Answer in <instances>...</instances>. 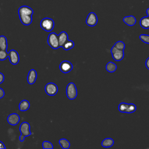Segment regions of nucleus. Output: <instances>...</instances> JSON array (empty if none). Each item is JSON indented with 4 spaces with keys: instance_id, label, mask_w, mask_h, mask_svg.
Wrapping results in <instances>:
<instances>
[{
    "instance_id": "9d476101",
    "label": "nucleus",
    "mask_w": 149,
    "mask_h": 149,
    "mask_svg": "<svg viewBox=\"0 0 149 149\" xmlns=\"http://www.w3.org/2000/svg\"><path fill=\"white\" fill-rule=\"evenodd\" d=\"M33 9L26 5L21 6L18 9L19 16H33Z\"/></svg>"
},
{
    "instance_id": "39448f33",
    "label": "nucleus",
    "mask_w": 149,
    "mask_h": 149,
    "mask_svg": "<svg viewBox=\"0 0 149 149\" xmlns=\"http://www.w3.org/2000/svg\"><path fill=\"white\" fill-rule=\"evenodd\" d=\"M19 130L21 134L25 137L30 136L31 134V132L30 131V125L27 122H23L21 123L19 126Z\"/></svg>"
},
{
    "instance_id": "423d86ee",
    "label": "nucleus",
    "mask_w": 149,
    "mask_h": 149,
    "mask_svg": "<svg viewBox=\"0 0 149 149\" xmlns=\"http://www.w3.org/2000/svg\"><path fill=\"white\" fill-rule=\"evenodd\" d=\"M111 53L112 56V58L116 61H121L124 57V52L123 50L118 49L114 46L111 49Z\"/></svg>"
},
{
    "instance_id": "a211bd4d",
    "label": "nucleus",
    "mask_w": 149,
    "mask_h": 149,
    "mask_svg": "<svg viewBox=\"0 0 149 149\" xmlns=\"http://www.w3.org/2000/svg\"><path fill=\"white\" fill-rule=\"evenodd\" d=\"M8 41L5 36H0V49L7 50Z\"/></svg>"
},
{
    "instance_id": "4be33fe9",
    "label": "nucleus",
    "mask_w": 149,
    "mask_h": 149,
    "mask_svg": "<svg viewBox=\"0 0 149 149\" xmlns=\"http://www.w3.org/2000/svg\"><path fill=\"white\" fill-rule=\"evenodd\" d=\"M74 46V43L73 41L72 40H68L64 44L62 45V48L64 50H66V51H68V50H69L72 48H73Z\"/></svg>"
},
{
    "instance_id": "f257e3e1",
    "label": "nucleus",
    "mask_w": 149,
    "mask_h": 149,
    "mask_svg": "<svg viewBox=\"0 0 149 149\" xmlns=\"http://www.w3.org/2000/svg\"><path fill=\"white\" fill-rule=\"evenodd\" d=\"M54 21L49 17H45L42 19L40 23V27L45 31H51L54 27Z\"/></svg>"
},
{
    "instance_id": "2eb2a0df",
    "label": "nucleus",
    "mask_w": 149,
    "mask_h": 149,
    "mask_svg": "<svg viewBox=\"0 0 149 149\" xmlns=\"http://www.w3.org/2000/svg\"><path fill=\"white\" fill-rule=\"evenodd\" d=\"M30 107V102L27 100H23L20 101L19 105V109L20 111H27Z\"/></svg>"
},
{
    "instance_id": "20e7f679",
    "label": "nucleus",
    "mask_w": 149,
    "mask_h": 149,
    "mask_svg": "<svg viewBox=\"0 0 149 149\" xmlns=\"http://www.w3.org/2000/svg\"><path fill=\"white\" fill-rule=\"evenodd\" d=\"M45 91L46 94L50 96H54L56 94L58 91V86L56 84L52 82L48 83L44 87Z\"/></svg>"
},
{
    "instance_id": "c756f323",
    "label": "nucleus",
    "mask_w": 149,
    "mask_h": 149,
    "mask_svg": "<svg viewBox=\"0 0 149 149\" xmlns=\"http://www.w3.org/2000/svg\"><path fill=\"white\" fill-rule=\"evenodd\" d=\"M5 95V92L4 90L0 87V99L2 98Z\"/></svg>"
},
{
    "instance_id": "6e6552de",
    "label": "nucleus",
    "mask_w": 149,
    "mask_h": 149,
    "mask_svg": "<svg viewBox=\"0 0 149 149\" xmlns=\"http://www.w3.org/2000/svg\"><path fill=\"white\" fill-rule=\"evenodd\" d=\"M59 69L63 73H68L73 69V65L68 61H63L59 64Z\"/></svg>"
},
{
    "instance_id": "412c9836",
    "label": "nucleus",
    "mask_w": 149,
    "mask_h": 149,
    "mask_svg": "<svg viewBox=\"0 0 149 149\" xmlns=\"http://www.w3.org/2000/svg\"><path fill=\"white\" fill-rule=\"evenodd\" d=\"M59 144L63 149H68L70 146V142L64 138H62L59 140Z\"/></svg>"
},
{
    "instance_id": "72a5a7b5",
    "label": "nucleus",
    "mask_w": 149,
    "mask_h": 149,
    "mask_svg": "<svg viewBox=\"0 0 149 149\" xmlns=\"http://www.w3.org/2000/svg\"><path fill=\"white\" fill-rule=\"evenodd\" d=\"M146 13H147V16L149 17V8H148V9L146 10Z\"/></svg>"
},
{
    "instance_id": "4468645a",
    "label": "nucleus",
    "mask_w": 149,
    "mask_h": 149,
    "mask_svg": "<svg viewBox=\"0 0 149 149\" xmlns=\"http://www.w3.org/2000/svg\"><path fill=\"white\" fill-rule=\"evenodd\" d=\"M123 21L126 24L129 26H133L136 23V19L133 16H127L123 17Z\"/></svg>"
},
{
    "instance_id": "7c9ffc66",
    "label": "nucleus",
    "mask_w": 149,
    "mask_h": 149,
    "mask_svg": "<svg viewBox=\"0 0 149 149\" xmlns=\"http://www.w3.org/2000/svg\"><path fill=\"white\" fill-rule=\"evenodd\" d=\"M145 65H146V68L149 70V57L146 59V63H145Z\"/></svg>"
},
{
    "instance_id": "1a4fd4ad",
    "label": "nucleus",
    "mask_w": 149,
    "mask_h": 149,
    "mask_svg": "<svg viewBox=\"0 0 149 149\" xmlns=\"http://www.w3.org/2000/svg\"><path fill=\"white\" fill-rule=\"evenodd\" d=\"M86 23L88 26H95L98 23V17L97 15L94 12L89 13L86 18Z\"/></svg>"
},
{
    "instance_id": "b1692460",
    "label": "nucleus",
    "mask_w": 149,
    "mask_h": 149,
    "mask_svg": "<svg viewBox=\"0 0 149 149\" xmlns=\"http://www.w3.org/2000/svg\"><path fill=\"white\" fill-rule=\"evenodd\" d=\"M115 48H116L118 49H119V50H124L125 48V43L122 41H117L115 45H113Z\"/></svg>"
},
{
    "instance_id": "f3484780",
    "label": "nucleus",
    "mask_w": 149,
    "mask_h": 149,
    "mask_svg": "<svg viewBox=\"0 0 149 149\" xmlns=\"http://www.w3.org/2000/svg\"><path fill=\"white\" fill-rule=\"evenodd\" d=\"M140 26L144 29H149V17L148 16H145L142 17L140 20Z\"/></svg>"
},
{
    "instance_id": "f03ea898",
    "label": "nucleus",
    "mask_w": 149,
    "mask_h": 149,
    "mask_svg": "<svg viewBox=\"0 0 149 149\" xmlns=\"http://www.w3.org/2000/svg\"><path fill=\"white\" fill-rule=\"evenodd\" d=\"M47 43L52 48L56 49L60 47L58 35L55 33H51L47 38Z\"/></svg>"
},
{
    "instance_id": "ddd939ff",
    "label": "nucleus",
    "mask_w": 149,
    "mask_h": 149,
    "mask_svg": "<svg viewBox=\"0 0 149 149\" xmlns=\"http://www.w3.org/2000/svg\"><path fill=\"white\" fill-rule=\"evenodd\" d=\"M58 41L60 47H62V45L64 44V43L68 40V35L66 32L63 31H61L58 35Z\"/></svg>"
},
{
    "instance_id": "0eeeda50",
    "label": "nucleus",
    "mask_w": 149,
    "mask_h": 149,
    "mask_svg": "<svg viewBox=\"0 0 149 149\" xmlns=\"http://www.w3.org/2000/svg\"><path fill=\"white\" fill-rule=\"evenodd\" d=\"M8 58L9 62L12 65H17L20 61V57L19 54L15 49H10L8 52Z\"/></svg>"
},
{
    "instance_id": "6ab92c4d",
    "label": "nucleus",
    "mask_w": 149,
    "mask_h": 149,
    "mask_svg": "<svg viewBox=\"0 0 149 149\" xmlns=\"http://www.w3.org/2000/svg\"><path fill=\"white\" fill-rule=\"evenodd\" d=\"M114 144V141L111 138H106L104 139L101 143V146L104 147H111Z\"/></svg>"
},
{
    "instance_id": "7ed1b4c3",
    "label": "nucleus",
    "mask_w": 149,
    "mask_h": 149,
    "mask_svg": "<svg viewBox=\"0 0 149 149\" xmlns=\"http://www.w3.org/2000/svg\"><path fill=\"white\" fill-rule=\"evenodd\" d=\"M66 94L67 97L69 100H74L77 95V90L74 83H69L66 88Z\"/></svg>"
},
{
    "instance_id": "9b49d317",
    "label": "nucleus",
    "mask_w": 149,
    "mask_h": 149,
    "mask_svg": "<svg viewBox=\"0 0 149 149\" xmlns=\"http://www.w3.org/2000/svg\"><path fill=\"white\" fill-rule=\"evenodd\" d=\"M20 118L19 115L16 113H12L8 115L7 118V122L9 124L15 126L20 121Z\"/></svg>"
},
{
    "instance_id": "dca6fc26",
    "label": "nucleus",
    "mask_w": 149,
    "mask_h": 149,
    "mask_svg": "<svg viewBox=\"0 0 149 149\" xmlns=\"http://www.w3.org/2000/svg\"><path fill=\"white\" fill-rule=\"evenodd\" d=\"M21 23L25 26H29L33 21L32 16H19Z\"/></svg>"
},
{
    "instance_id": "bb28decb",
    "label": "nucleus",
    "mask_w": 149,
    "mask_h": 149,
    "mask_svg": "<svg viewBox=\"0 0 149 149\" xmlns=\"http://www.w3.org/2000/svg\"><path fill=\"white\" fill-rule=\"evenodd\" d=\"M139 38L141 41L146 44H149V35L148 34H140L139 36Z\"/></svg>"
},
{
    "instance_id": "c85d7f7f",
    "label": "nucleus",
    "mask_w": 149,
    "mask_h": 149,
    "mask_svg": "<svg viewBox=\"0 0 149 149\" xmlns=\"http://www.w3.org/2000/svg\"><path fill=\"white\" fill-rule=\"evenodd\" d=\"M4 79H5V77H4V75L2 73L0 72V84L2 83L4 81Z\"/></svg>"
},
{
    "instance_id": "473e14b6",
    "label": "nucleus",
    "mask_w": 149,
    "mask_h": 149,
    "mask_svg": "<svg viewBox=\"0 0 149 149\" xmlns=\"http://www.w3.org/2000/svg\"><path fill=\"white\" fill-rule=\"evenodd\" d=\"M0 148H5V149L6 148V147L3 144V143L1 141H0Z\"/></svg>"
},
{
    "instance_id": "2f4dec72",
    "label": "nucleus",
    "mask_w": 149,
    "mask_h": 149,
    "mask_svg": "<svg viewBox=\"0 0 149 149\" xmlns=\"http://www.w3.org/2000/svg\"><path fill=\"white\" fill-rule=\"evenodd\" d=\"M25 136H24L23 135H22V134H20V136H19V140L20 141H23L24 140V139H25Z\"/></svg>"
},
{
    "instance_id": "f8f14e48",
    "label": "nucleus",
    "mask_w": 149,
    "mask_h": 149,
    "mask_svg": "<svg viewBox=\"0 0 149 149\" xmlns=\"http://www.w3.org/2000/svg\"><path fill=\"white\" fill-rule=\"evenodd\" d=\"M37 77V73L36 70L32 69L29 70L27 76V80L29 84H33L36 81Z\"/></svg>"
},
{
    "instance_id": "a878e982",
    "label": "nucleus",
    "mask_w": 149,
    "mask_h": 149,
    "mask_svg": "<svg viewBox=\"0 0 149 149\" xmlns=\"http://www.w3.org/2000/svg\"><path fill=\"white\" fill-rule=\"evenodd\" d=\"M8 57V52L6 50L0 49V61H5Z\"/></svg>"
},
{
    "instance_id": "5701e85b",
    "label": "nucleus",
    "mask_w": 149,
    "mask_h": 149,
    "mask_svg": "<svg viewBox=\"0 0 149 149\" xmlns=\"http://www.w3.org/2000/svg\"><path fill=\"white\" fill-rule=\"evenodd\" d=\"M136 106L134 104H127V108L125 113H133L136 111Z\"/></svg>"
},
{
    "instance_id": "cd10ccee",
    "label": "nucleus",
    "mask_w": 149,
    "mask_h": 149,
    "mask_svg": "<svg viewBox=\"0 0 149 149\" xmlns=\"http://www.w3.org/2000/svg\"><path fill=\"white\" fill-rule=\"evenodd\" d=\"M127 103H125V102H121L119 104V106H118V109L120 112H124L125 113L126 108H127Z\"/></svg>"
},
{
    "instance_id": "aec40b11",
    "label": "nucleus",
    "mask_w": 149,
    "mask_h": 149,
    "mask_svg": "<svg viewBox=\"0 0 149 149\" xmlns=\"http://www.w3.org/2000/svg\"><path fill=\"white\" fill-rule=\"evenodd\" d=\"M105 68H106V70L108 72L113 73L116 71V70L117 69V66L115 63H113L112 62H109L107 63Z\"/></svg>"
},
{
    "instance_id": "393cba45",
    "label": "nucleus",
    "mask_w": 149,
    "mask_h": 149,
    "mask_svg": "<svg viewBox=\"0 0 149 149\" xmlns=\"http://www.w3.org/2000/svg\"><path fill=\"white\" fill-rule=\"evenodd\" d=\"M42 146L44 149H52L54 148L53 144L48 141H44L42 142Z\"/></svg>"
}]
</instances>
